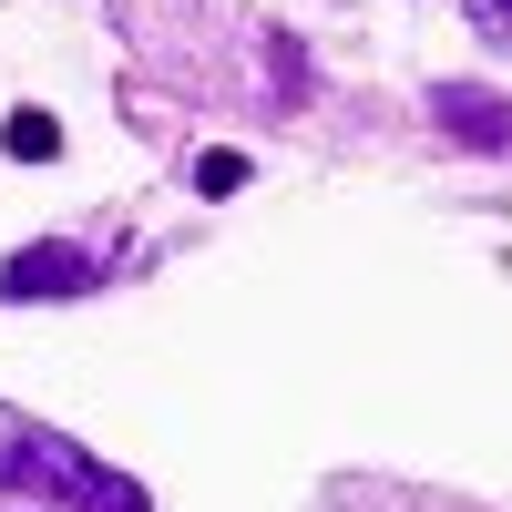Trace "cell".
Masks as SVG:
<instances>
[{
  "label": "cell",
  "mask_w": 512,
  "mask_h": 512,
  "mask_svg": "<svg viewBox=\"0 0 512 512\" xmlns=\"http://www.w3.org/2000/svg\"><path fill=\"white\" fill-rule=\"evenodd\" d=\"M82 287H103V256H82V246H21L11 267H0V297H11V308H41V297H82Z\"/></svg>",
  "instance_id": "2"
},
{
  "label": "cell",
  "mask_w": 512,
  "mask_h": 512,
  "mask_svg": "<svg viewBox=\"0 0 512 512\" xmlns=\"http://www.w3.org/2000/svg\"><path fill=\"white\" fill-rule=\"evenodd\" d=\"M472 21H482V41H512V0H472Z\"/></svg>",
  "instance_id": "6"
},
{
  "label": "cell",
  "mask_w": 512,
  "mask_h": 512,
  "mask_svg": "<svg viewBox=\"0 0 512 512\" xmlns=\"http://www.w3.org/2000/svg\"><path fill=\"white\" fill-rule=\"evenodd\" d=\"M0 482H11L21 502H41V512H154L144 482H123L113 461H93L62 431H21L11 451H0Z\"/></svg>",
  "instance_id": "1"
},
{
  "label": "cell",
  "mask_w": 512,
  "mask_h": 512,
  "mask_svg": "<svg viewBox=\"0 0 512 512\" xmlns=\"http://www.w3.org/2000/svg\"><path fill=\"white\" fill-rule=\"evenodd\" d=\"M195 185H205V195H236V185H246V154H205Z\"/></svg>",
  "instance_id": "5"
},
{
  "label": "cell",
  "mask_w": 512,
  "mask_h": 512,
  "mask_svg": "<svg viewBox=\"0 0 512 512\" xmlns=\"http://www.w3.org/2000/svg\"><path fill=\"white\" fill-rule=\"evenodd\" d=\"M0 144H11L21 164H52V154H62V123H52V113H41V103H21L11 123H0Z\"/></svg>",
  "instance_id": "4"
},
{
  "label": "cell",
  "mask_w": 512,
  "mask_h": 512,
  "mask_svg": "<svg viewBox=\"0 0 512 512\" xmlns=\"http://www.w3.org/2000/svg\"><path fill=\"white\" fill-rule=\"evenodd\" d=\"M431 123H441L451 144H472V154H502V144H512V103L482 93V82H441V93H431Z\"/></svg>",
  "instance_id": "3"
}]
</instances>
